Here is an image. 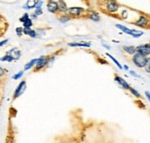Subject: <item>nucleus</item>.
<instances>
[{
    "instance_id": "412c9836",
    "label": "nucleus",
    "mask_w": 150,
    "mask_h": 143,
    "mask_svg": "<svg viewBox=\"0 0 150 143\" xmlns=\"http://www.w3.org/2000/svg\"><path fill=\"white\" fill-rule=\"evenodd\" d=\"M128 90L135 97V98H138V99L141 98V94H140V92H138L137 90H135V89H134V88H132V87H130Z\"/></svg>"
},
{
    "instance_id": "0eeeda50",
    "label": "nucleus",
    "mask_w": 150,
    "mask_h": 143,
    "mask_svg": "<svg viewBox=\"0 0 150 143\" xmlns=\"http://www.w3.org/2000/svg\"><path fill=\"white\" fill-rule=\"evenodd\" d=\"M26 88H27V81L25 80H21L14 90V93H13V100H16L18 98V97H21L26 90Z\"/></svg>"
},
{
    "instance_id": "a878e982",
    "label": "nucleus",
    "mask_w": 150,
    "mask_h": 143,
    "mask_svg": "<svg viewBox=\"0 0 150 143\" xmlns=\"http://www.w3.org/2000/svg\"><path fill=\"white\" fill-rule=\"evenodd\" d=\"M16 33L18 37H21L23 35V27H18L16 28Z\"/></svg>"
},
{
    "instance_id": "4468645a",
    "label": "nucleus",
    "mask_w": 150,
    "mask_h": 143,
    "mask_svg": "<svg viewBox=\"0 0 150 143\" xmlns=\"http://www.w3.org/2000/svg\"><path fill=\"white\" fill-rule=\"evenodd\" d=\"M58 2V14L59 13H67L68 6L64 0H57Z\"/></svg>"
},
{
    "instance_id": "4c0bfd02",
    "label": "nucleus",
    "mask_w": 150,
    "mask_h": 143,
    "mask_svg": "<svg viewBox=\"0 0 150 143\" xmlns=\"http://www.w3.org/2000/svg\"><path fill=\"white\" fill-rule=\"evenodd\" d=\"M148 18H149V21H150V15H148Z\"/></svg>"
},
{
    "instance_id": "72a5a7b5",
    "label": "nucleus",
    "mask_w": 150,
    "mask_h": 143,
    "mask_svg": "<svg viewBox=\"0 0 150 143\" xmlns=\"http://www.w3.org/2000/svg\"><path fill=\"white\" fill-rule=\"evenodd\" d=\"M145 94H146V96L147 100L150 102V92H145Z\"/></svg>"
},
{
    "instance_id": "2eb2a0df",
    "label": "nucleus",
    "mask_w": 150,
    "mask_h": 143,
    "mask_svg": "<svg viewBox=\"0 0 150 143\" xmlns=\"http://www.w3.org/2000/svg\"><path fill=\"white\" fill-rule=\"evenodd\" d=\"M67 45H68V46H71V47H86V48H89L91 46V44L89 43H86V42H73V43H68Z\"/></svg>"
},
{
    "instance_id": "393cba45",
    "label": "nucleus",
    "mask_w": 150,
    "mask_h": 143,
    "mask_svg": "<svg viewBox=\"0 0 150 143\" xmlns=\"http://www.w3.org/2000/svg\"><path fill=\"white\" fill-rule=\"evenodd\" d=\"M145 71L146 73L150 74V55L147 56V62H146V66L145 67Z\"/></svg>"
},
{
    "instance_id": "5701e85b",
    "label": "nucleus",
    "mask_w": 150,
    "mask_h": 143,
    "mask_svg": "<svg viewBox=\"0 0 150 143\" xmlns=\"http://www.w3.org/2000/svg\"><path fill=\"white\" fill-rule=\"evenodd\" d=\"M23 75H24V70L18 71V73H16V74H14V75L12 76V79L14 80H18L21 79V78H22Z\"/></svg>"
},
{
    "instance_id": "c85d7f7f",
    "label": "nucleus",
    "mask_w": 150,
    "mask_h": 143,
    "mask_svg": "<svg viewBox=\"0 0 150 143\" xmlns=\"http://www.w3.org/2000/svg\"><path fill=\"white\" fill-rule=\"evenodd\" d=\"M6 70L4 68H2L1 66H0V79L4 78L5 75H6Z\"/></svg>"
},
{
    "instance_id": "20e7f679",
    "label": "nucleus",
    "mask_w": 150,
    "mask_h": 143,
    "mask_svg": "<svg viewBox=\"0 0 150 143\" xmlns=\"http://www.w3.org/2000/svg\"><path fill=\"white\" fill-rule=\"evenodd\" d=\"M48 66H49V55H42L39 58H37L33 71L34 72H39V71H42Z\"/></svg>"
},
{
    "instance_id": "1a4fd4ad",
    "label": "nucleus",
    "mask_w": 150,
    "mask_h": 143,
    "mask_svg": "<svg viewBox=\"0 0 150 143\" xmlns=\"http://www.w3.org/2000/svg\"><path fill=\"white\" fill-rule=\"evenodd\" d=\"M136 52L145 56L150 55V43H145L136 46Z\"/></svg>"
},
{
    "instance_id": "7ed1b4c3",
    "label": "nucleus",
    "mask_w": 150,
    "mask_h": 143,
    "mask_svg": "<svg viewBox=\"0 0 150 143\" xmlns=\"http://www.w3.org/2000/svg\"><path fill=\"white\" fill-rule=\"evenodd\" d=\"M67 14L71 17V18H81L86 15V9L81 6H70L67 9Z\"/></svg>"
},
{
    "instance_id": "dca6fc26",
    "label": "nucleus",
    "mask_w": 150,
    "mask_h": 143,
    "mask_svg": "<svg viewBox=\"0 0 150 143\" xmlns=\"http://www.w3.org/2000/svg\"><path fill=\"white\" fill-rule=\"evenodd\" d=\"M122 49L125 54H127L128 55H131V56L136 53V47L133 46V45H125V46L122 47Z\"/></svg>"
},
{
    "instance_id": "a211bd4d",
    "label": "nucleus",
    "mask_w": 150,
    "mask_h": 143,
    "mask_svg": "<svg viewBox=\"0 0 150 143\" xmlns=\"http://www.w3.org/2000/svg\"><path fill=\"white\" fill-rule=\"evenodd\" d=\"M35 1L36 0H27V3L23 6V9H35Z\"/></svg>"
},
{
    "instance_id": "f03ea898",
    "label": "nucleus",
    "mask_w": 150,
    "mask_h": 143,
    "mask_svg": "<svg viewBox=\"0 0 150 143\" xmlns=\"http://www.w3.org/2000/svg\"><path fill=\"white\" fill-rule=\"evenodd\" d=\"M115 27L117 29H119L120 31H122L123 33L128 34L130 36H132L134 38H139L142 35H144V32L137 31V30H134V29H129L127 28L126 26L125 25H122V24H115Z\"/></svg>"
},
{
    "instance_id": "423d86ee",
    "label": "nucleus",
    "mask_w": 150,
    "mask_h": 143,
    "mask_svg": "<svg viewBox=\"0 0 150 143\" xmlns=\"http://www.w3.org/2000/svg\"><path fill=\"white\" fill-rule=\"evenodd\" d=\"M104 6H105L106 11L108 13H110V14L117 13L120 8V5L118 4V2H117L116 0H105Z\"/></svg>"
},
{
    "instance_id": "e433bc0d",
    "label": "nucleus",
    "mask_w": 150,
    "mask_h": 143,
    "mask_svg": "<svg viewBox=\"0 0 150 143\" xmlns=\"http://www.w3.org/2000/svg\"><path fill=\"white\" fill-rule=\"evenodd\" d=\"M0 87H1V79H0Z\"/></svg>"
},
{
    "instance_id": "58836bf2",
    "label": "nucleus",
    "mask_w": 150,
    "mask_h": 143,
    "mask_svg": "<svg viewBox=\"0 0 150 143\" xmlns=\"http://www.w3.org/2000/svg\"></svg>"
},
{
    "instance_id": "2f4dec72",
    "label": "nucleus",
    "mask_w": 150,
    "mask_h": 143,
    "mask_svg": "<svg viewBox=\"0 0 150 143\" xmlns=\"http://www.w3.org/2000/svg\"><path fill=\"white\" fill-rule=\"evenodd\" d=\"M30 18L32 19V21H36V19L38 18V16H37V15L35 14V13L33 12V13H32L31 15H30Z\"/></svg>"
},
{
    "instance_id": "6ab92c4d",
    "label": "nucleus",
    "mask_w": 150,
    "mask_h": 143,
    "mask_svg": "<svg viewBox=\"0 0 150 143\" xmlns=\"http://www.w3.org/2000/svg\"><path fill=\"white\" fill-rule=\"evenodd\" d=\"M0 61H2V62H8V63H10V62H13V61H14V59H13V58H12L9 55L6 54V55H4L3 56L0 57Z\"/></svg>"
},
{
    "instance_id": "b1692460",
    "label": "nucleus",
    "mask_w": 150,
    "mask_h": 143,
    "mask_svg": "<svg viewBox=\"0 0 150 143\" xmlns=\"http://www.w3.org/2000/svg\"><path fill=\"white\" fill-rule=\"evenodd\" d=\"M30 18V15H29V13H24V14L21 17V18H19V21H21V22H24L25 21H27V19Z\"/></svg>"
},
{
    "instance_id": "473e14b6",
    "label": "nucleus",
    "mask_w": 150,
    "mask_h": 143,
    "mask_svg": "<svg viewBox=\"0 0 150 143\" xmlns=\"http://www.w3.org/2000/svg\"><path fill=\"white\" fill-rule=\"evenodd\" d=\"M102 45H103V46L105 47L106 49H108V50H110V46L109 44H107V43H103V42H102Z\"/></svg>"
},
{
    "instance_id": "cd10ccee",
    "label": "nucleus",
    "mask_w": 150,
    "mask_h": 143,
    "mask_svg": "<svg viewBox=\"0 0 150 143\" xmlns=\"http://www.w3.org/2000/svg\"><path fill=\"white\" fill-rule=\"evenodd\" d=\"M42 5H43L42 0H36V1H35V9L42 8Z\"/></svg>"
},
{
    "instance_id": "bb28decb",
    "label": "nucleus",
    "mask_w": 150,
    "mask_h": 143,
    "mask_svg": "<svg viewBox=\"0 0 150 143\" xmlns=\"http://www.w3.org/2000/svg\"><path fill=\"white\" fill-rule=\"evenodd\" d=\"M34 13L39 17V16H42L43 14V11H42V8H39V9H34Z\"/></svg>"
},
{
    "instance_id": "c756f323",
    "label": "nucleus",
    "mask_w": 150,
    "mask_h": 143,
    "mask_svg": "<svg viewBox=\"0 0 150 143\" xmlns=\"http://www.w3.org/2000/svg\"><path fill=\"white\" fill-rule=\"evenodd\" d=\"M130 75H132L133 77H134V78H137V79H139V78H141V76L139 75V74H137L135 72V71H134V70H130Z\"/></svg>"
},
{
    "instance_id": "4be33fe9",
    "label": "nucleus",
    "mask_w": 150,
    "mask_h": 143,
    "mask_svg": "<svg viewBox=\"0 0 150 143\" xmlns=\"http://www.w3.org/2000/svg\"><path fill=\"white\" fill-rule=\"evenodd\" d=\"M22 24L24 28H31L32 26H33V21H32L30 18H29L27 21H25Z\"/></svg>"
},
{
    "instance_id": "ddd939ff",
    "label": "nucleus",
    "mask_w": 150,
    "mask_h": 143,
    "mask_svg": "<svg viewBox=\"0 0 150 143\" xmlns=\"http://www.w3.org/2000/svg\"><path fill=\"white\" fill-rule=\"evenodd\" d=\"M57 19L60 23L66 24L71 21V17L67 13H59V14H57Z\"/></svg>"
},
{
    "instance_id": "9d476101",
    "label": "nucleus",
    "mask_w": 150,
    "mask_h": 143,
    "mask_svg": "<svg viewBox=\"0 0 150 143\" xmlns=\"http://www.w3.org/2000/svg\"><path fill=\"white\" fill-rule=\"evenodd\" d=\"M85 17H87L88 19H90V21H92L94 22L100 21V16L99 15V13L94 10H86V15H85Z\"/></svg>"
},
{
    "instance_id": "f704fd0d",
    "label": "nucleus",
    "mask_w": 150,
    "mask_h": 143,
    "mask_svg": "<svg viewBox=\"0 0 150 143\" xmlns=\"http://www.w3.org/2000/svg\"><path fill=\"white\" fill-rule=\"evenodd\" d=\"M2 22H3V17L0 16V28H1V26H2Z\"/></svg>"
},
{
    "instance_id": "7c9ffc66",
    "label": "nucleus",
    "mask_w": 150,
    "mask_h": 143,
    "mask_svg": "<svg viewBox=\"0 0 150 143\" xmlns=\"http://www.w3.org/2000/svg\"><path fill=\"white\" fill-rule=\"evenodd\" d=\"M8 43V39H5V40L1 41V42H0V47L4 46V45H6Z\"/></svg>"
},
{
    "instance_id": "c9c22d12",
    "label": "nucleus",
    "mask_w": 150,
    "mask_h": 143,
    "mask_svg": "<svg viewBox=\"0 0 150 143\" xmlns=\"http://www.w3.org/2000/svg\"><path fill=\"white\" fill-rule=\"evenodd\" d=\"M122 68H125V70H129V67L127 66V65H125V66L122 67Z\"/></svg>"
},
{
    "instance_id": "f8f14e48",
    "label": "nucleus",
    "mask_w": 150,
    "mask_h": 143,
    "mask_svg": "<svg viewBox=\"0 0 150 143\" xmlns=\"http://www.w3.org/2000/svg\"><path fill=\"white\" fill-rule=\"evenodd\" d=\"M114 80L119 84V85L123 89V90H129V88H130V85L128 84V82L125 80H123L122 77H120V76H118V75H115V77H114Z\"/></svg>"
},
{
    "instance_id": "f257e3e1",
    "label": "nucleus",
    "mask_w": 150,
    "mask_h": 143,
    "mask_svg": "<svg viewBox=\"0 0 150 143\" xmlns=\"http://www.w3.org/2000/svg\"><path fill=\"white\" fill-rule=\"evenodd\" d=\"M132 62L136 68H145V67L146 66V62H147V56H145L136 52L135 54L132 55Z\"/></svg>"
},
{
    "instance_id": "9b49d317",
    "label": "nucleus",
    "mask_w": 150,
    "mask_h": 143,
    "mask_svg": "<svg viewBox=\"0 0 150 143\" xmlns=\"http://www.w3.org/2000/svg\"><path fill=\"white\" fill-rule=\"evenodd\" d=\"M6 54L9 55L13 58V59H14V61H15V60H18L19 58H21V51L19 50L18 47H13V48L9 49L8 51H6Z\"/></svg>"
},
{
    "instance_id": "6e6552de",
    "label": "nucleus",
    "mask_w": 150,
    "mask_h": 143,
    "mask_svg": "<svg viewBox=\"0 0 150 143\" xmlns=\"http://www.w3.org/2000/svg\"><path fill=\"white\" fill-rule=\"evenodd\" d=\"M46 8H47L48 12L52 13V14H54V15L58 14V2L56 0H48Z\"/></svg>"
},
{
    "instance_id": "f3484780",
    "label": "nucleus",
    "mask_w": 150,
    "mask_h": 143,
    "mask_svg": "<svg viewBox=\"0 0 150 143\" xmlns=\"http://www.w3.org/2000/svg\"><path fill=\"white\" fill-rule=\"evenodd\" d=\"M36 61H37V58H33V59H31L30 61L27 62V64H25L24 66V71H28L30 69H31L32 68H34L35 64H36Z\"/></svg>"
},
{
    "instance_id": "aec40b11",
    "label": "nucleus",
    "mask_w": 150,
    "mask_h": 143,
    "mask_svg": "<svg viewBox=\"0 0 150 143\" xmlns=\"http://www.w3.org/2000/svg\"><path fill=\"white\" fill-rule=\"evenodd\" d=\"M106 55H107V56H108V57H110V59H112V60L113 61V63H114V64L116 65L117 67H118V68H119V69H122V65L120 64V62H119L118 60L116 59L115 57H113V56H112V55H110V54H106Z\"/></svg>"
},
{
    "instance_id": "39448f33",
    "label": "nucleus",
    "mask_w": 150,
    "mask_h": 143,
    "mask_svg": "<svg viewBox=\"0 0 150 143\" xmlns=\"http://www.w3.org/2000/svg\"><path fill=\"white\" fill-rule=\"evenodd\" d=\"M133 23H134V25L137 26V27H139V28H143V29L150 28V21H149V18L146 14L140 15L137 18V19H136L135 21H134Z\"/></svg>"
}]
</instances>
